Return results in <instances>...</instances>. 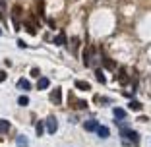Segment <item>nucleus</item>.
<instances>
[{
  "instance_id": "9d476101",
  "label": "nucleus",
  "mask_w": 151,
  "mask_h": 147,
  "mask_svg": "<svg viewBox=\"0 0 151 147\" xmlns=\"http://www.w3.org/2000/svg\"><path fill=\"white\" fill-rule=\"evenodd\" d=\"M12 22H14V29L16 31H19V22H18V8H14V14H12Z\"/></svg>"
},
{
  "instance_id": "2eb2a0df",
  "label": "nucleus",
  "mask_w": 151,
  "mask_h": 147,
  "mask_svg": "<svg viewBox=\"0 0 151 147\" xmlns=\"http://www.w3.org/2000/svg\"><path fill=\"white\" fill-rule=\"evenodd\" d=\"M18 103L22 105V107H27V105H29V97H27V95H22V97L18 99Z\"/></svg>"
},
{
  "instance_id": "412c9836",
  "label": "nucleus",
  "mask_w": 151,
  "mask_h": 147,
  "mask_svg": "<svg viewBox=\"0 0 151 147\" xmlns=\"http://www.w3.org/2000/svg\"><path fill=\"white\" fill-rule=\"evenodd\" d=\"M6 77H8V76H6V72L0 70V83H2V81H6Z\"/></svg>"
},
{
  "instance_id": "4468645a",
  "label": "nucleus",
  "mask_w": 151,
  "mask_h": 147,
  "mask_svg": "<svg viewBox=\"0 0 151 147\" xmlns=\"http://www.w3.org/2000/svg\"><path fill=\"white\" fill-rule=\"evenodd\" d=\"M95 77H97V80L101 81V83H105V81H107V80H105V74H103L101 68H97V70H95Z\"/></svg>"
},
{
  "instance_id": "6ab92c4d",
  "label": "nucleus",
  "mask_w": 151,
  "mask_h": 147,
  "mask_svg": "<svg viewBox=\"0 0 151 147\" xmlns=\"http://www.w3.org/2000/svg\"><path fill=\"white\" fill-rule=\"evenodd\" d=\"M54 43H56V45H64V43H66V37H64V35H58L56 39H54Z\"/></svg>"
},
{
  "instance_id": "39448f33",
  "label": "nucleus",
  "mask_w": 151,
  "mask_h": 147,
  "mask_svg": "<svg viewBox=\"0 0 151 147\" xmlns=\"http://www.w3.org/2000/svg\"><path fill=\"white\" fill-rule=\"evenodd\" d=\"M50 85V81H49V77H39V81H37V89H47V87H49Z\"/></svg>"
},
{
  "instance_id": "9b49d317",
  "label": "nucleus",
  "mask_w": 151,
  "mask_h": 147,
  "mask_svg": "<svg viewBox=\"0 0 151 147\" xmlns=\"http://www.w3.org/2000/svg\"><path fill=\"white\" fill-rule=\"evenodd\" d=\"M27 145H29L27 136H18V147H27Z\"/></svg>"
},
{
  "instance_id": "dca6fc26",
  "label": "nucleus",
  "mask_w": 151,
  "mask_h": 147,
  "mask_svg": "<svg viewBox=\"0 0 151 147\" xmlns=\"http://www.w3.org/2000/svg\"><path fill=\"white\" fill-rule=\"evenodd\" d=\"M128 108H132V110H139V108H142V103H138V101H132L128 105Z\"/></svg>"
},
{
  "instance_id": "20e7f679",
  "label": "nucleus",
  "mask_w": 151,
  "mask_h": 147,
  "mask_svg": "<svg viewBox=\"0 0 151 147\" xmlns=\"http://www.w3.org/2000/svg\"><path fill=\"white\" fill-rule=\"evenodd\" d=\"M95 132H97V136H99V138H103V139L111 136V132H109L107 126H97V130H95Z\"/></svg>"
},
{
  "instance_id": "4be33fe9",
  "label": "nucleus",
  "mask_w": 151,
  "mask_h": 147,
  "mask_svg": "<svg viewBox=\"0 0 151 147\" xmlns=\"http://www.w3.org/2000/svg\"><path fill=\"white\" fill-rule=\"evenodd\" d=\"M118 77H120V81H124V80H126V72H124V70H120Z\"/></svg>"
},
{
  "instance_id": "7ed1b4c3",
  "label": "nucleus",
  "mask_w": 151,
  "mask_h": 147,
  "mask_svg": "<svg viewBox=\"0 0 151 147\" xmlns=\"http://www.w3.org/2000/svg\"><path fill=\"white\" fill-rule=\"evenodd\" d=\"M50 101H52V105H60L62 103V87H54L52 93H50Z\"/></svg>"
},
{
  "instance_id": "1a4fd4ad",
  "label": "nucleus",
  "mask_w": 151,
  "mask_h": 147,
  "mask_svg": "<svg viewBox=\"0 0 151 147\" xmlns=\"http://www.w3.org/2000/svg\"><path fill=\"white\" fill-rule=\"evenodd\" d=\"M76 87H78V89H81V91H89V89H91V85H89L87 81H81V80L76 81Z\"/></svg>"
},
{
  "instance_id": "a211bd4d",
  "label": "nucleus",
  "mask_w": 151,
  "mask_h": 147,
  "mask_svg": "<svg viewBox=\"0 0 151 147\" xmlns=\"http://www.w3.org/2000/svg\"><path fill=\"white\" fill-rule=\"evenodd\" d=\"M43 132H45V124L43 122H37V136H43Z\"/></svg>"
},
{
  "instance_id": "f8f14e48",
  "label": "nucleus",
  "mask_w": 151,
  "mask_h": 147,
  "mask_svg": "<svg viewBox=\"0 0 151 147\" xmlns=\"http://www.w3.org/2000/svg\"><path fill=\"white\" fill-rule=\"evenodd\" d=\"M91 54H93V50H91V49H87L83 52V62H85V66H89V64H91Z\"/></svg>"
},
{
  "instance_id": "f3484780",
  "label": "nucleus",
  "mask_w": 151,
  "mask_h": 147,
  "mask_svg": "<svg viewBox=\"0 0 151 147\" xmlns=\"http://www.w3.org/2000/svg\"><path fill=\"white\" fill-rule=\"evenodd\" d=\"M105 66H107V70H114V66H116V64L114 62H112V60H109V58H105Z\"/></svg>"
},
{
  "instance_id": "f03ea898",
  "label": "nucleus",
  "mask_w": 151,
  "mask_h": 147,
  "mask_svg": "<svg viewBox=\"0 0 151 147\" xmlns=\"http://www.w3.org/2000/svg\"><path fill=\"white\" fill-rule=\"evenodd\" d=\"M56 130H58V120H56V116L50 114L47 118V132L49 134H56Z\"/></svg>"
},
{
  "instance_id": "5701e85b",
  "label": "nucleus",
  "mask_w": 151,
  "mask_h": 147,
  "mask_svg": "<svg viewBox=\"0 0 151 147\" xmlns=\"http://www.w3.org/2000/svg\"><path fill=\"white\" fill-rule=\"evenodd\" d=\"M31 76H33V77L39 76V68H31Z\"/></svg>"
},
{
  "instance_id": "0eeeda50",
  "label": "nucleus",
  "mask_w": 151,
  "mask_h": 147,
  "mask_svg": "<svg viewBox=\"0 0 151 147\" xmlns=\"http://www.w3.org/2000/svg\"><path fill=\"white\" fill-rule=\"evenodd\" d=\"M18 87H19V89H23V91H29V89H31V83H29V80L22 77V80L18 81Z\"/></svg>"
},
{
  "instance_id": "aec40b11",
  "label": "nucleus",
  "mask_w": 151,
  "mask_h": 147,
  "mask_svg": "<svg viewBox=\"0 0 151 147\" xmlns=\"http://www.w3.org/2000/svg\"><path fill=\"white\" fill-rule=\"evenodd\" d=\"M97 103L99 105H109V101L105 97H95V105H97Z\"/></svg>"
},
{
  "instance_id": "ddd939ff",
  "label": "nucleus",
  "mask_w": 151,
  "mask_h": 147,
  "mask_svg": "<svg viewBox=\"0 0 151 147\" xmlns=\"http://www.w3.org/2000/svg\"><path fill=\"white\" fill-rule=\"evenodd\" d=\"M8 130H10V122L8 120H0V132H2V134H6Z\"/></svg>"
},
{
  "instance_id": "423d86ee",
  "label": "nucleus",
  "mask_w": 151,
  "mask_h": 147,
  "mask_svg": "<svg viewBox=\"0 0 151 147\" xmlns=\"http://www.w3.org/2000/svg\"><path fill=\"white\" fill-rule=\"evenodd\" d=\"M83 130H87V132H95V130H97V122H95V120H85L83 122Z\"/></svg>"
},
{
  "instance_id": "6e6552de",
  "label": "nucleus",
  "mask_w": 151,
  "mask_h": 147,
  "mask_svg": "<svg viewBox=\"0 0 151 147\" xmlns=\"http://www.w3.org/2000/svg\"><path fill=\"white\" fill-rule=\"evenodd\" d=\"M112 112H114V118H116V120H122V118H126V110H124V108L116 107Z\"/></svg>"
},
{
  "instance_id": "b1692460",
  "label": "nucleus",
  "mask_w": 151,
  "mask_h": 147,
  "mask_svg": "<svg viewBox=\"0 0 151 147\" xmlns=\"http://www.w3.org/2000/svg\"><path fill=\"white\" fill-rule=\"evenodd\" d=\"M0 35H2V29H0Z\"/></svg>"
},
{
  "instance_id": "f257e3e1",
  "label": "nucleus",
  "mask_w": 151,
  "mask_h": 147,
  "mask_svg": "<svg viewBox=\"0 0 151 147\" xmlns=\"http://www.w3.org/2000/svg\"><path fill=\"white\" fill-rule=\"evenodd\" d=\"M120 136H122V139H128V141H132V143H138L139 141V136L134 132V130H128V128H122L120 130Z\"/></svg>"
}]
</instances>
